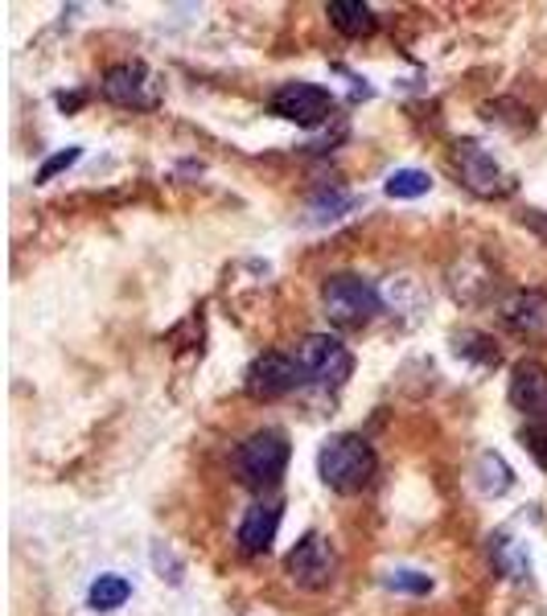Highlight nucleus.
I'll return each instance as SVG.
<instances>
[{
  "label": "nucleus",
  "instance_id": "16",
  "mask_svg": "<svg viewBox=\"0 0 547 616\" xmlns=\"http://www.w3.org/2000/svg\"><path fill=\"white\" fill-rule=\"evenodd\" d=\"M478 485H482V493H490V497H502V493L515 485V477H511V469L502 464V457L482 452V461H478Z\"/></svg>",
  "mask_w": 547,
  "mask_h": 616
},
{
  "label": "nucleus",
  "instance_id": "9",
  "mask_svg": "<svg viewBox=\"0 0 547 616\" xmlns=\"http://www.w3.org/2000/svg\"><path fill=\"white\" fill-rule=\"evenodd\" d=\"M103 99L116 108L153 111L156 108V82L144 62H120L103 75Z\"/></svg>",
  "mask_w": 547,
  "mask_h": 616
},
{
  "label": "nucleus",
  "instance_id": "15",
  "mask_svg": "<svg viewBox=\"0 0 547 616\" xmlns=\"http://www.w3.org/2000/svg\"><path fill=\"white\" fill-rule=\"evenodd\" d=\"M132 596V584H128L124 575H99L87 592V604H91L95 613H116V608H124V601Z\"/></svg>",
  "mask_w": 547,
  "mask_h": 616
},
{
  "label": "nucleus",
  "instance_id": "13",
  "mask_svg": "<svg viewBox=\"0 0 547 616\" xmlns=\"http://www.w3.org/2000/svg\"><path fill=\"white\" fill-rule=\"evenodd\" d=\"M326 16L329 25L338 33H346V37H367V33H375L379 16L371 4H362V0H333V4H326Z\"/></svg>",
  "mask_w": 547,
  "mask_h": 616
},
{
  "label": "nucleus",
  "instance_id": "21",
  "mask_svg": "<svg viewBox=\"0 0 547 616\" xmlns=\"http://www.w3.org/2000/svg\"><path fill=\"white\" fill-rule=\"evenodd\" d=\"M78 161V148H66V153H54L46 161V165H42V169H37V182L46 185L50 177H54V173H63V169H70V165H75Z\"/></svg>",
  "mask_w": 547,
  "mask_h": 616
},
{
  "label": "nucleus",
  "instance_id": "22",
  "mask_svg": "<svg viewBox=\"0 0 547 616\" xmlns=\"http://www.w3.org/2000/svg\"><path fill=\"white\" fill-rule=\"evenodd\" d=\"M350 206V198H342V194H333V198H317L313 201V218H338V210H346Z\"/></svg>",
  "mask_w": 547,
  "mask_h": 616
},
{
  "label": "nucleus",
  "instance_id": "12",
  "mask_svg": "<svg viewBox=\"0 0 547 616\" xmlns=\"http://www.w3.org/2000/svg\"><path fill=\"white\" fill-rule=\"evenodd\" d=\"M511 403L532 424H547V366H539V362H518L511 370Z\"/></svg>",
  "mask_w": 547,
  "mask_h": 616
},
{
  "label": "nucleus",
  "instance_id": "17",
  "mask_svg": "<svg viewBox=\"0 0 547 616\" xmlns=\"http://www.w3.org/2000/svg\"><path fill=\"white\" fill-rule=\"evenodd\" d=\"M383 189H387V198H424L433 189V177L424 169H395Z\"/></svg>",
  "mask_w": 547,
  "mask_h": 616
},
{
  "label": "nucleus",
  "instance_id": "1",
  "mask_svg": "<svg viewBox=\"0 0 547 616\" xmlns=\"http://www.w3.org/2000/svg\"><path fill=\"white\" fill-rule=\"evenodd\" d=\"M317 473H321V481L333 493H362L375 481L379 457L362 436L346 431V436H333V440L321 444V452H317Z\"/></svg>",
  "mask_w": 547,
  "mask_h": 616
},
{
  "label": "nucleus",
  "instance_id": "7",
  "mask_svg": "<svg viewBox=\"0 0 547 616\" xmlns=\"http://www.w3.org/2000/svg\"><path fill=\"white\" fill-rule=\"evenodd\" d=\"M272 116L297 123V128H321L333 116V95L317 82H284L272 95Z\"/></svg>",
  "mask_w": 547,
  "mask_h": 616
},
{
  "label": "nucleus",
  "instance_id": "2",
  "mask_svg": "<svg viewBox=\"0 0 547 616\" xmlns=\"http://www.w3.org/2000/svg\"><path fill=\"white\" fill-rule=\"evenodd\" d=\"M288 452H293V448H288V436H284L281 428L251 431L248 440L239 444V452H234V473H239V481L255 493L276 490L284 477V469H288Z\"/></svg>",
  "mask_w": 547,
  "mask_h": 616
},
{
  "label": "nucleus",
  "instance_id": "20",
  "mask_svg": "<svg viewBox=\"0 0 547 616\" xmlns=\"http://www.w3.org/2000/svg\"><path fill=\"white\" fill-rule=\"evenodd\" d=\"M518 440L527 444V452L535 457V464L547 469V424H527V428L518 431Z\"/></svg>",
  "mask_w": 547,
  "mask_h": 616
},
{
  "label": "nucleus",
  "instance_id": "19",
  "mask_svg": "<svg viewBox=\"0 0 547 616\" xmlns=\"http://www.w3.org/2000/svg\"><path fill=\"white\" fill-rule=\"evenodd\" d=\"M457 354L478 358L482 366H499V350H494L490 338H482V333H461V338H457Z\"/></svg>",
  "mask_w": 547,
  "mask_h": 616
},
{
  "label": "nucleus",
  "instance_id": "10",
  "mask_svg": "<svg viewBox=\"0 0 547 616\" xmlns=\"http://www.w3.org/2000/svg\"><path fill=\"white\" fill-rule=\"evenodd\" d=\"M281 518H284L281 497H260V502L243 514V522H239V547H243V554H267L272 551L276 530H281Z\"/></svg>",
  "mask_w": 547,
  "mask_h": 616
},
{
  "label": "nucleus",
  "instance_id": "11",
  "mask_svg": "<svg viewBox=\"0 0 547 616\" xmlns=\"http://www.w3.org/2000/svg\"><path fill=\"white\" fill-rule=\"evenodd\" d=\"M499 317L518 338H547V293H535V288L511 293L499 305Z\"/></svg>",
  "mask_w": 547,
  "mask_h": 616
},
{
  "label": "nucleus",
  "instance_id": "8",
  "mask_svg": "<svg viewBox=\"0 0 547 616\" xmlns=\"http://www.w3.org/2000/svg\"><path fill=\"white\" fill-rule=\"evenodd\" d=\"M300 383H305V374H300L297 358H288V354H260L248 366V374H243V391H248L255 403L281 399L288 391H297Z\"/></svg>",
  "mask_w": 547,
  "mask_h": 616
},
{
  "label": "nucleus",
  "instance_id": "6",
  "mask_svg": "<svg viewBox=\"0 0 547 616\" xmlns=\"http://www.w3.org/2000/svg\"><path fill=\"white\" fill-rule=\"evenodd\" d=\"M453 165H457V177L466 182V189H473L478 198H506V194L515 189L511 173H502L499 161L485 153L482 144H473V140H461V144H457Z\"/></svg>",
  "mask_w": 547,
  "mask_h": 616
},
{
  "label": "nucleus",
  "instance_id": "3",
  "mask_svg": "<svg viewBox=\"0 0 547 616\" xmlns=\"http://www.w3.org/2000/svg\"><path fill=\"white\" fill-rule=\"evenodd\" d=\"M321 305H326V317L338 329H362L379 317V300L375 284L362 276H329L321 284Z\"/></svg>",
  "mask_w": 547,
  "mask_h": 616
},
{
  "label": "nucleus",
  "instance_id": "4",
  "mask_svg": "<svg viewBox=\"0 0 547 616\" xmlns=\"http://www.w3.org/2000/svg\"><path fill=\"white\" fill-rule=\"evenodd\" d=\"M293 358H297L305 383H313V386H342L346 378H350V370H354V354H350L338 338H329V333H309V338H300Z\"/></svg>",
  "mask_w": 547,
  "mask_h": 616
},
{
  "label": "nucleus",
  "instance_id": "14",
  "mask_svg": "<svg viewBox=\"0 0 547 616\" xmlns=\"http://www.w3.org/2000/svg\"><path fill=\"white\" fill-rule=\"evenodd\" d=\"M490 559H494V568H499L502 575H511V580H527V575H532V559H527V551H523L506 530L490 535Z\"/></svg>",
  "mask_w": 547,
  "mask_h": 616
},
{
  "label": "nucleus",
  "instance_id": "18",
  "mask_svg": "<svg viewBox=\"0 0 547 616\" xmlns=\"http://www.w3.org/2000/svg\"><path fill=\"white\" fill-rule=\"evenodd\" d=\"M387 587L391 592H407V596H428L433 592V575H424V571H391L387 575Z\"/></svg>",
  "mask_w": 547,
  "mask_h": 616
},
{
  "label": "nucleus",
  "instance_id": "5",
  "mask_svg": "<svg viewBox=\"0 0 547 616\" xmlns=\"http://www.w3.org/2000/svg\"><path fill=\"white\" fill-rule=\"evenodd\" d=\"M284 568H288V580L305 592H321V587L333 584V575H338V554L329 547V539L321 535H305V539L288 551L284 559Z\"/></svg>",
  "mask_w": 547,
  "mask_h": 616
},
{
  "label": "nucleus",
  "instance_id": "23",
  "mask_svg": "<svg viewBox=\"0 0 547 616\" xmlns=\"http://www.w3.org/2000/svg\"><path fill=\"white\" fill-rule=\"evenodd\" d=\"M83 103V95H58V108H78Z\"/></svg>",
  "mask_w": 547,
  "mask_h": 616
}]
</instances>
